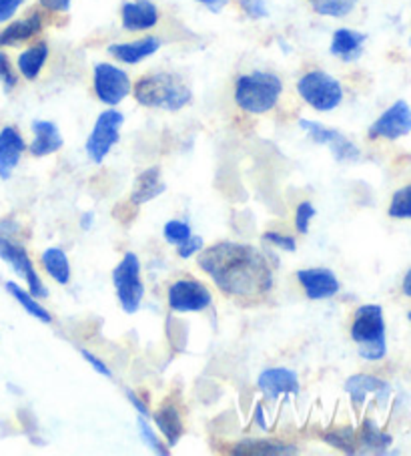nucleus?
Instances as JSON below:
<instances>
[{"label": "nucleus", "instance_id": "obj_22", "mask_svg": "<svg viewBox=\"0 0 411 456\" xmlns=\"http://www.w3.org/2000/svg\"><path fill=\"white\" fill-rule=\"evenodd\" d=\"M165 191V183L161 181V169L151 167L145 173H141L134 181L133 193H131V203L133 206H143V203L155 200L157 195Z\"/></svg>", "mask_w": 411, "mask_h": 456}, {"label": "nucleus", "instance_id": "obj_37", "mask_svg": "<svg viewBox=\"0 0 411 456\" xmlns=\"http://www.w3.org/2000/svg\"><path fill=\"white\" fill-rule=\"evenodd\" d=\"M263 238L267 241H271L273 246H278V248L286 249V251H295L297 249V243H295L294 238H291V235H281V233H275V232H267Z\"/></svg>", "mask_w": 411, "mask_h": 456}, {"label": "nucleus", "instance_id": "obj_45", "mask_svg": "<svg viewBox=\"0 0 411 456\" xmlns=\"http://www.w3.org/2000/svg\"><path fill=\"white\" fill-rule=\"evenodd\" d=\"M257 422L261 424V427L265 428V420H263V408H261V404H257Z\"/></svg>", "mask_w": 411, "mask_h": 456}, {"label": "nucleus", "instance_id": "obj_28", "mask_svg": "<svg viewBox=\"0 0 411 456\" xmlns=\"http://www.w3.org/2000/svg\"><path fill=\"white\" fill-rule=\"evenodd\" d=\"M6 289H9V294L14 296V300H17L22 308L30 314V316H35L36 320L44 322V324H51L52 322L51 314L43 308L41 302H36V297L33 294L25 292V289L14 284V281H6Z\"/></svg>", "mask_w": 411, "mask_h": 456}, {"label": "nucleus", "instance_id": "obj_11", "mask_svg": "<svg viewBox=\"0 0 411 456\" xmlns=\"http://www.w3.org/2000/svg\"><path fill=\"white\" fill-rule=\"evenodd\" d=\"M167 297L171 310L175 312H201L213 302L209 289L197 280H179L171 284Z\"/></svg>", "mask_w": 411, "mask_h": 456}, {"label": "nucleus", "instance_id": "obj_47", "mask_svg": "<svg viewBox=\"0 0 411 456\" xmlns=\"http://www.w3.org/2000/svg\"><path fill=\"white\" fill-rule=\"evenodd\" d=\"M407 318H409V322H411V312H409V314H407Z\"/></svg>", "mask_w": 411, "mask_h": 456}, {"label": "nucleus", "instance_id": "obj_2", "mask_svg": "<svg viewBox=\"0 0 411 456\" xmlns=\"http://www.w3.org/2000/svg\"><path fill=\"white\" fill-rule=\"evenodd\" d=\"M134 99L143 107L179 111L191 103V91L177 75L155 73L139 78L134 85Z\"/></svg>", "mask_w": 411, "mask_h": 456}, {"label": "nucleus", "instance_id": "obj_7", "mask_svg": "<svg viewBox=\"0 0 411 456\" xmlns=\"http://www.w3.org/2000/svg\"><path fill=\"white\" fill-rule=\"evenodd\" d=\"M113 281L118 302H121V308L126 314L137 312L141 308V300H143L145 294L143 281H141L139 257L134 254H125L121 264L115 267Z\"/></svg>", "mask_w": 411, "mask_h": 456}, {"label": "nucleus", "instance_id": "obj_19", "mask_svg": "<svg viewBox=\"0 0 411 456\" xmlns=\"http://www.w3.org/2000/svg\"><path fill=\"white\" fill-rule=\"evenodd\" d=\"M43 30V14L33 12L27 19L12 22L0 33V49L3 46H17L20 43H27L28 38H33Z\"/></svg>", "mask_w": 411, "mask_h": 456}, {"label": "nucleus", "instance_id": "obj_12", "mask_svg": "<svg viewBox=\"0 0 411 456\" xmlns=\"http://www.w3.org/2000/svg\"><path fill=\"white\" fill-rule=\"evenodd\" d=\"M411 133V107L406 101H398L369 127V139L395 141Z\"/></svg>", "mask_w": 411, "mask_h": 456}, {"label": "nucleus", "instance_id": "obj_46", "mask_svg": "<svg viewBox=\"0 0 411 456\" xmlns=\"http://www.w3.org/2000/svg\"><path fill=\"white\" fill-rule=\"evenodd\" d=\"M93 217H94L93 214L83 216V227H85V230H89V227H91V219H93Z\"/></svg>", "mask_w": 411, "mask_h": 456}, {"label": "nucleus", "instance_id": "obj_43", "mask_svg": "<svg viewBox=\"0 0 411 456\" xmlns=\"http://www.w3.org/2000/svg\"><path fill=\"white\" fill-rule=\"evenodd\" d=\"M199 3L207 6L211 12H221L225 9V4L229 3V0H199Z\"/></svg>", "mask_w": 411, "mask_h": 456}, {"label": "nucleus", "instance_id": "obj_15", "mask_svg": "<svg viewBox=\"0 0 411 456\" xmlns=\"http://www.w3.org/2000/svg\"><path fill=\"white\" fill-rule=\"evenodd\" d=\"M27 143L20 133L14 127H4L0 131V177L9 179L14 167L20 161V155L25 153Z\"/></svg>", "mask_w": 411, "mask_h": 456}, {"label": "nucleus", "instance_id": "obj_9", "mask_svg": "<svg viewBox=\"0 0 411 456\" xmlns=\"http://www.w3.org/2000/svg\"><path fill=\"white\" fill-rule=\"evenodd\" d=\"M94 93L102 103L115 107L131 93V78L123 69L99 62L94 67Z\"/></svg>", "mask_w": 411, "mask_h": 456}, {"label": "nucleus", "instance_id": "obj_16", "mask_svg": "<svg viewBox=\"0 0 411 456\" xmlns=\"http://www.w3.org/2000/svg\"><path fill=\"white\" fill-rule=\"evenodd\" d=\"M123 28L126 30H149L159 20V11L151 0H139V3H125L121 9Z\"/></svg>", "mask_w": 411, "mask_h": 456}, {"label": "nucleus", "instance_id": "obj_17", "mask_svg": "<svg viewBox=\"0 0 411 456\" xmlns=\"http://www.w3.org/2000/svg\"><path fill=\"white\" fill-rule=\"evenodd\" d=\"M345 390L350 392L351 400L358 406L366 403L367 395H377L379 403H385V400L390 398V392H391L390 384L375 379V376H369V374H355V376H351V379H347Z\"/></svg>", "mask_w": 411, "mask_h": 456}, {"label": "nucleus", "instance_id": "obj_27", "mask_svg": "<svg viewBox=\"0 0 411 456\" xmlns=\"http://www.w3.org/2000/svg\"><path fill=\"white\" fill-rule=\"evenodd\" d=\"M41 262L44 265V270L49 276L57 281V284L65 286L68 284L70 280V265H68V259L67 254L59 248H51L46 249L44 254L41 256Z\"/></svg>", "mask_w": 411, "mask_h": 456}, {"label": "nucleus", "instance_id": "obj_8", "mask_svg": "<svg viewBox=\"0 0 411 456\" xmlns=\"http://www.w3.org/2000/svg\"><path fill=\"white\" fill-rule=\"evenodd\" d=\"M125 123L123 113L115 111V109H109V111L101 113L97 123L91 131L89 139H86V155L91 157V161L101 163L109 155L110 149L117 145L118 141V131H121V125Z\"/></svg>", "mask_w": 411, "mask_h": 456}, {"label": "nucleus", "instance_id": "obj_42", "mask_svg": "<svg viewBox=\"0 0 411 456\" xmlns=\"http://www.w3.org/2000/svg\"><path fill=\"white\" fill-rule=\"evenodd\" d=\"M125 395L126 396H129V400H131V404L134 406V408H137V412L141 414V416H145V419H149V416H151V414H149V408H147V404L143 403V400H141L137 395H134V392L133 390H129V388H126L125 390Z\"/></svg>", "mask_w": 411, "mask_h": 456}, {"label": "nucleus", "instance_id": "obj_26", "mask_svg": "<svg viewBox=\"0 0 411 456\" xmlns=\"http://www.w3.org/2000/svg\"><path fill=\"white\" fill-rule=\"evenodd\" d=\"M359 438H361L363 451L374 452V454L387 452V448H390L393 443L391 435H387V432H383L374 420H369V419L363 420Z\"/></svg>", "mask_w": 411, "mask_h": 456}, {"label": "nucleus", "instance_id": "obj_31", "mask_svg": "<svg viewBox=\"0 0 411 456\" xmlns=\"http://www.w3.org/2000/svg\"><path fill=\"white\" fill-rule=\"evenodd\" d=\"M390 216L395 219H409L411 217V185L395 191L390 206Z\"/></svg>", "mask_w": 411, "mask_h": 456}, {"label": "nucleus", "instance_id": "obj_34", "mask_svg": "<svg viewBox=\"0 0 411 456\" xmlns=\"http://www.w3.org/2000/svg\"><path fill=\"white\" fill-rule=\"evenodd\" d=\"M0 81H3V85H4V91H12L19 83V78L12 70L11 59L6 57L3 51H0Z\"/></svg>", "mask_w": 411, "mask_h": 456}, {"label": "nucleus", "instance_id": "obj_30", "mask_svg": "<svg viewBox=\"0 0 411 456\" xmlns=\"http://www.w3.org/2000/svg\"><path fill=\"white\" fill-rule=\"evenodd\" d=\"M326 443L339 448V451H343L347 454H355L358 452V444H355V430L350 427V428H339V430H334V432H327L326 436Z\"/></svg>", "mask_w": 411, "mask_h": 456}, {"label": "nucleus", "instance_id": "obj_41", "mask_svg": "<svg viewBox=\"0 0 411 456\" xmlns=\"http://www.w3.org/2000/svg\"><path fill=\"white\" fill-rule=\"evenodd\" d=\"M41 4L51 12H67L70 9V0H41Z\"/></svg>", "mask_w": 411, "mask_h": 456}, {"label": "nucleus", "instance_id": "obj_33", "mask_svg": "<svg viewBox=\"0 0 411 456\" xmlns=\"http://www.w3.org/2000/svg\"><path fill=\"white\" fill-rule=\"evenodd\" d=\"M191 238V227L183 222H169L165 225V240L169 243H183L185 240Z\"/></svg>", "mask_w": 411, "mask_h": 456}, {"label": "nucleus", "instance_id": "obj_36", "mask_svg": "<svg viewBox=\"0 0 411 456\" xmlns=\"http://www.w3.org/2000/svg\"><path fill=\"white\" fill-rule=\"evenodd\" d=\"M239 6L249 19H267L269 9L265 0H239Z\"/></svg>", "mask_w": 411, "mask_h": 456}, {"label": "nucleus", "instance_id": "obj_21", "mask_svg": "<svg viewBox=\"0 0 411 456\" xmlns=\"http://www.w3.org/2000/svg\"><path fill=\"white\" fill-rule=\"evenodd\" d=\"M366 35L358 33V30L350 28H339L335 30L334 41H331V54H335L345 62H351L361 57L363 53V43H366Z\"/></svg>", "mask_w": 411, "mask_h": 456}, {"label": "nucleus", "instance_id": "obj_24", "mask_svg": "<svg viewBox=\"0 0 411 456\" xmlns=\"http://www.w3.org/2000/svg\"><path fill=\"white\" fill-rule=\"evenodd\" d=\"M46 57H49V45L46 43H38L35 46H30V49H27L25 53H20L19 57L20 75L28 78V81H35V78L41 75Z\"/></svg>", "mask_w": 411, "mask_h": 456}, {"label": "nucleus", "instance_id": "obj_35", "mask_svg": "<svg viewBox=\"0 0 411 456\" xmlns=\"http://www.w3.org/2000/svg\"><path fill=\"white\" fill-rule=\"evenodd\" d=\"M315 214H318V211H315V208L311 206L310 201L299 203L297 216H295V227H297V232H302V233L310 232V219L315 217Z\"/></svg>", "mask_w": 411, "mask_h": 456}, {"label": "nucleus", "instance_id": "obj_20", "mask_svg": "<svg viewBox=\"0 0 411 456\" xmlns=\"http://www.w3.org/2000/svg\"><path fill=\"white\" fill-rule=\"evenodd\" d=\"M35 141L30 143L28 151L35 157H44L51 153H57L62 147V135L59 127L51 121H35L33 123Z\"/></svg>", "mask_w": 411, "mask_h": 456}, {"label": "nucleus", "instance_id": "obj_3", "mask_svg": "<svg viewBox=\"0 0 411 456\" xmlns=\"http://www.w3.org/2000/svg\"><path fill=\"white\" fill-rule=\"evenodd\" d=\"M281 91L283 83L278 75L255 70V73L241 75L237 78L235 103L239 105L243 111L261 115L271 111V109L278 105Z\"/></svg>", "mask_w": 411, "mask_h": 456}, {"label": "nucleus", "instance_id": "obj_6", "mask_svg": "<svg viewBox=\"0 0 411 456\" xmlns=\"http://www.w3.org/2000/svg\"><path fill=\"white\" fill-rule=\"evenodd\" d=\"M297 93L307 105L318 111H334L343 101V89L337 78L323 70H311L297 81Z\"/></svg>", "mask_w": 411, "mask_h": 456}, {"label": "nucleus", "instance_id": "obj_25", "mask_svg": "<svg viewBox=\"0 0 411 456\" xmlns=\"http://www.w3.org/2000/svg\"><path fill=\"white\" fill-rule=\"evenodd\" d=\"M153 419L157 427L163 432V436L167 438L169 446H175L179 443V438L183 436V422H181L177 408L173 404L163 406L161 411H157Z\"/></svg>", "mask_w": 411, "mask_h": 456}, {"label": "nucleus", "instance_id": "obj_38", "mask_svg": "<svg viewBox=\"0 0 411 456\" xmlns=\"http://www.w3.org/2000/svg\"><path fill=\"white\" fill-rule=\"evenodd\" d=\"M199 249H203V240L199 238V235H191V238L185 240L183 243H179V256L181 257H191Z\"/></svg>", "mask_w": 411, "mask_h": 456}, {"label": "nucleus", "instance_id": "obj_18", "mask_svg": "<svg viewBox=\"0 0 411 456\" xmlns=\"http://www.w3.org/2000/svg\"><path fill=\"white\" fill-rule=\"evenodd\" d=\"M161 49V41L155 37H145L141 41L134 43H121V45H110L109 53L113 54L117 61L126 62V65H137L147 57H151Z\"/></svg>", "mask_w": 411, "mask_h": 456}, {"label": "nucleus", "instance_id": "obj_4", "mask_svg": "<svg viewBox=\"0 0 411 456\" xmlns=\"http://www.w3.org/2000/svg\"><path fill=\"white\" fill-rule=\"evenodd\" d=\"M0 259L11 264L12 270L27 280L28 292L36 300H43V297L49 296V289L43 286L33 262H30L25 243L20 241V225L12 222V219H3L0 222Z\"/></svg>", "mask_w": 411, "mask_h": 456}, {"label": "nucleus", "instance_id": "obj_29", "mask_svg": "<svg viewBox=\"0 0 411 456\" xmlns=\"http://www.w3.org/2000/svg\"><path fill=\"white\" fill-rule=\"evenodd\" d=\"M310 4L321 17L343 19L355 9L358 0H310Z\"/></svg>", "mask_w": 411, "mask_h": 456}, {"label": "nucleus", "instance_id": "obj_44", "mask_svg": "<svg viewBox=\"0 0 411 456\" xmlns=\"http://www.w3.org/2000/svg\"><path fill=\"white\" fill-rule=\"evenodd\" d=\"M403 294L411 297V270L406 273V278H403Z\"/></svg>", "mask_w": 411, "mask_h": 456}, {"label": "nucleus", "instance_id": "obj_14", "mask_svg": "<svg viewBox=\"0 0 411 456\" xmlns=\"http://www.w3.org/2000/svg\"><path fill=\"white\" fill-rule=\"evenodd\" d=\"M257 384L269 400H278L279 395H297L299 392L297 374L287 368H267L261 372Z\"/></svg>", "mask_w": 411, "mask_h": 456}, {"label": "nucleus", "instance_id": "obj_13", "mask_svg": "<svg viewBox=\"0 0 411 456\" xmlns=\"http://www.w3.org/2000/svg\"><path fill=\"white\" fill-rule=\"evenodd\" d=\"M297 280L310 300H327L339 292V280L327 267H311V270L297 272Z\"/></svg>", "mask_w": 411, "mask_h": 456}, {"label": "nucleus", "instance_id": "obj_39", "mask_svg": "<svg viewBox=\"0 0 411 456\" xmlns=\"http://www.w3.org/2000/svg\"><path fill=\"white\" fill-rule=\"evenodd\" d=\"M25 0H0V22L11 20Z\"/></svg>", "mask_w": 411, "mask_h": 456}, {"label": "nucleus", "instance_id": "obj_32", "mask_svg": "<svg viewBox=\"0 0 411 456\" xmlns=\"http://www.w3.org/2000/svg\"><path fill=\"white\" fill-rule=\"evenodd\" d=\"M139 432H141V438H143L145 443L151 446V451L159 452V454H169V448L165 446L159 438H157L155 430L149 427L147 419H145V416H141V414H139Z\"/></svg>", "mask_w": 411, "mask_h": 456}, {"label": "nucleus", "instance_id": "obj_23", "mask_svg": "<svg viewBox=\"0 0 411 456\" xmlns=\"http://www.w3.org/2000/svg\"><path fill=\"white\" fill-rule=\"evenodd\" d=\"M233 454H255V456H283V454H297V446L279 443V440H265V438H249L243 443L235 444Z\"/></svg>", "mask_w": 411, "mask_h": 456}, {"label": "nucleus", "instance_id": "obj_40", "mask_svg": "<svg viewBox=\"0 0 411 456\" xmlns=\"http://www.w3.org/2000/svg\"><path fill=\"white\" fill-rule=\"evenodd\" d=\"M81 354H83V358H85L86 362H89V364H91L99 374L107 376V379H113V372H110V368L105 364V362L99 360L97 356H94V354H91L86 348H81Z\"/></svg>", "mask_w": 411, "mask_h": 456}, {"label": "nucleus", "instance_id": "obj_1", "mask_svg": "<svg viewBox=\"0 0 411 456\" xmlns=\"http://www.w3.org/2000/svg\"><path fill=\"white\" fill-rule=\"evenodd\" d=\"M199 265L219 289L239 300H255L273 288L271 265L257 248L221 241L203 251Z\"/></svg>", "mask_w": 411, "mask_h": 456}, {"label": "nucleus", "instance_id": "obj_10", "mask_svg": "<svg viewBox=\"0 0 411 456\" xmlns=\"http://www.w3.org/2000/svg\"><path fill=\"white\" fill-rule=\"evenodd\" d=\"M299 127H302L318 145H327L337 161H358L361 157L359 149L335 129L323 127L321 123H315L310 119L299 121Z\"/></svg>", "mask_w": 411, "mask_h": 456}, {"label": "nucleus", "instance_id": "obj_5", "mask_svg": "<svg viewBox=\"0 0 411 456\" xmlns=\"http://www.w3.org/2000/svg\"><path fill=\"white\" fill-rule=\"evenodd\" d=\"M353 342L359 346V356L366 360H382L387 352L385 344V322L382 305H361L355 312L351 326Z\"/></svg>", "mask_w": 411, "mask_h": 456}]
</instances>
